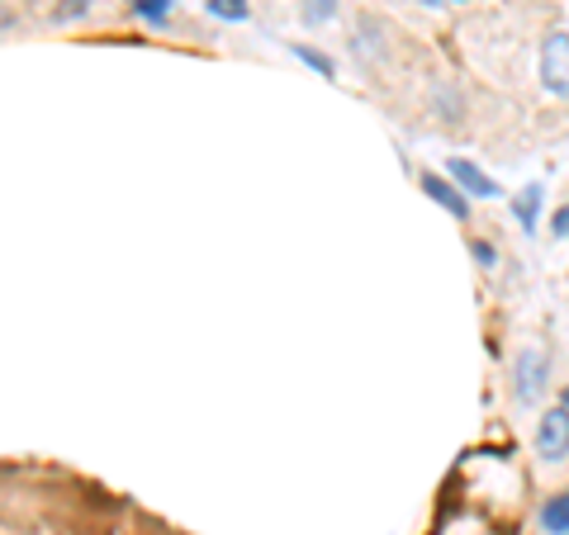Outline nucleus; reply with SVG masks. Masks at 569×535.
I'll use <instances>...</instances> for the list:
<instances>
[{"label":"nucleus","instance_id":"14","mask_svg":"<svg viewBox=\"0 0 569 535\" xmlns=\"http://www.w3.org/2000/svg\"><path fill=\"white\" fill-rule=\"evenodd\" d=\"M418 6H441V0H418Z\"/></svg>","mask_w":569,"mask_h":535},{"label":"nucleus","instance_id":"13","mask_svg":"<svg viewBox=\"0 0 569 535\" xmlns=\"http://www.w3.org/2000/svg\"><path fill=\"white\" fill-rule=\"evenodd\" d=\"M550 233H556V238H569V204L556 209V219H550Z\"/></svg>","mask_w":569,"mask_h":535},{"label":"nucleus","instance_id":"7","mask_svg":"<svg viewBox=\"0 0 569 535\" xmlns=\"http://www.w3.org/2000/svg\"><path fill=\"white\" fill-rule=\"evenodd\" d=\"M541 526H546L550 535H569V488L550 493V503L541 507Z\"/></svg>","mask_w":569,"mask_h":535},{"label":"nucleus","instance_id":"2","mask_svg":"<svg viewBox=\"0 0 569 535\" xmlns=\"http://www.w3.org/2000/svg\"><path fill=\"white\" fill-rule=\"evenodd\" d=\"M546 384H550V361L541 351H522L512 361V394H518V403H537L546 394Z\"/></svg>","mask_w":569,"mask_h":535},{"label":"nucleus","instance_id":"12","mask_svg":"<svg viewBox=\"0 0 569 535\" xmlns=\"http://www.w3.org/2000/svg\"><path fill=\"white\" fill-rule=\"evenodd\" d=\"M470 252H475V261H479V265H493V261H498V252H493L489 242H470Z\"/></svg>","mask_w":569,"mask_h":535},{"label":"nucleus","instance_id":"1","mask_svg":"<svg viewBox=\"0 0 569 535\" xmlns=\"http://www.w3.org/2000/svg\"><path fill=\"white\" fill-rule=\"evenodd\" d=\"M541 85L550 95L569 100V33L565 29H556L541 43Z\"/></svg>","mask_w":569,"mask_h":535},{"label":"nucleus","instance_id":"6","mask_svg":"<svg viewBox=\"0 0 569 535\" xmlns=\"http://www.w3.org/2000/svg\"><path fill=\"white\" fill-rule=\"evenodd\" d=\"M512 219L522 223V233H537V223H541V185H527L518 200H512Z\"/></svg>","mask_w":569,"mask_h":535},{"label":"nucleus","instance_id":"3","mask_svg":"<svg viewBox=\"0 0 569 535\" xmlns=\"http://www.w3.org/2000/svg\"><path fill=\"white\" fill-rule=\"evenodd\" d=\"M537 455L546 465H560L569 455V407H550V413L537 422Z\"/></svg>","mask_w":569,"mask_h":535},{"label":"nucleus","instance_id":"10","mask_svg":"<svg viewBox=\"0 0 569 535\" xmlns=\"http://www.w3.org/2000/svg\"><path fill=\"white\" fill-rule=\"evenodd\" d=\"M299 14H305L309 29H318V24H328L337 14V0H305V10H299Z\"/></svg>","mask_w":569,"mask_h":535},{"label":"nucleus","instance_id":"8","mask_svg":"<svg viewBox=\"0 0 569 535\" xmlns=\"http://www.w3.org/2000/svg\"><path fill=\"white\" fill-rule=\"evenodd\" d=\"M209 14L213 20H228V24H242V20H252V6H247V0H209Z\"/></svg>","mask_w":569,"mask_h":535},{"label":"nucleus","instance_id":"15","mask_svg":"<svg viewBox=\"0 0 569 535\" xmlns=\"http://www.w3.org/2000/svg\"><path fill=\"white\" fill-rule=\"evenodd\" d=\"M565 407H569V388H565Z\"/></svg>","mask_w":569,"mask_h":535},{"label":"nucleus","instance_id":"11","mask_svg":"<svg viewBox=\"0 0 569 535\" xmlns=\"http://www.w3.org/2000/svg\"><path fill=\"white\" fill-rule=\"evenodd\" d=\"M176 10V0H133V14H138V20H167V14Z\"/></svg>","mask_w":569,"mask_h":535},{"label":"nucleus","instance_id":"4","mask_svg":"<svg viewBox=\"0 0 569 535\" xmlns=\"http://www.w3.org/2000/svg\"><path fill=\"white\" fill-rule=\"evenodd\" d=\"M447 171H451V181L460 185V194H475V200H498V194H503L493 175H485L475 162H466V157H451Z\"/></svg>","mask_w":569,"mask_h":535},{"label":"nucleus","instance_id":"9","mask_svg":"<svg viewBox=\"0 0 569 535\" xmlns=\"http://www.w3.org/2000/svg\"><path fill=\"white\" fill-rule=\"evenodd\" d=\"M295 58L305 62V67H313L318 77H337V62H332V58H323V52H313L309 43H295Z\"/></svg>","mask_w":569,"mask_h":535},{"label":"nucleus","instance_id":"5","mask_svg":"<svg viewBox=\"0 0 569 535\" xmlns=\"http://www.w3.org/2000/svg\"><path fill=\"white\" fill-rule=\"evenodd\" d=\"M422 194H427L432 204L447 209L451 219H466V213H470V200L460 194V185L447 181V175H437V171H422Z\"/></svg>","mask_w":569,"mask_h":535}]
</instances>
